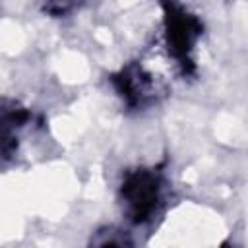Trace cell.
<instances>
[{
	"instance_id": "2",
	"label": "cell",
	"mask_w": 248,
	"mask_h": 248,
	"mask_svg": "<svg viewBox=\"0 0 248 248\" xmlns=\"http://www.w3.org/2000/svg\"><path fill=\"white\" fill-rule=\"evenodd\" d=\"M163 8L169 52L186 70V66L192 64V50L202 35V23L196 16H192L184 6L174 0H165Z\"/></svg>"
},
{
	"instance_id": "1",
	"label": "cell",
	"mask_w": 248,
	"mask_h": 248,
	"mask_svg": "<svg viewBox=\"0 0 248 248\" xmlns=\"http://www.w3.org/2000/svg\"><path fill=\"white\" fill-rule=\"evenodd\" d=\"M120 200L132 223H147L163 202V176L153 169L130 170L122 180Z\"/></svg>"
},
{
	"instance_id": "3",
	"label": "cell",
	"mask_w": 248,
	"mask_h": 248,
	"mask_svg": "<svg viewBox=\"0 0 248 248\" xmlns=\"http://www.w3.org/2000/svg\"><path fill=\"white\" fill-rule=\"evenodd\" d=\"M114 85L120 97L128 107H147L157 97V83L149 72H145L140 64H130L122 68L120 74L114 76Z\"/></svg>"
},
{
	"instance_id": "4",
	"label": "cell",
	"mask_w": 248,
	"mask_h": 248,
	"mask_svg": "<svg viewBox=\"0 0 248 248\" xmlns=\"http://www.w3.org/2000/svg\"><path fill=\"white\" fill-rule=\"evenodd\" d=\"M79 4H81V0H45L43 10L50 16H66V14L74 12Z\"/></svg>"
}]
</instances>
